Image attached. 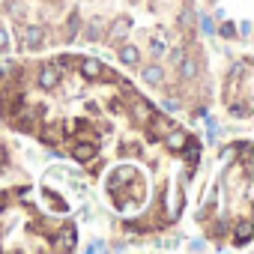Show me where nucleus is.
I'll return each instance as SVG.
<instances>
[{"label": "nucleus", "mask_w": 254, "mask_h": 254, "mask_svg": "<svg viewBox=\"0 0 254 254\" xmlns=\"http://www.w3.org/2000/svg\"><path fill=\"white\" fill-rule=\"evenodd\" d=\"M129 30H132V18H126V15L114 18V24H111V30H108V42H111V45H120L126 36H129Z\"/></svg>", "instance_id": "nucleus-6"}, {"label": "nucleus", "mask_w": 254, "mask_h": 254, "mask_svg": "<svg viewBox=\"0 0 254 254\" xmlns=\"http://www.w3.org/2000/svg\"><path fill=\"white\" fill-rule=\"evenodd\" d=\"M81 33V15L78 12H72L69 18H66V27H63V39L66 42H75V36Z\"/></svg>", "instance_id": "nucleus-16"}, {"label": "nucleus", "mask_w": 254, "mask_h": 254, "mask_svg": "<svg viewBox=\"0 0 254 254\" xmlns=\"http://www.w3.org/2000/svg\"><path fill=\"white\" fill-rule=\"evenodd\" d=\"M132 180H138L135 165H120V168L111 171V177H108V189H111V191H120L126 183H132Z\"/></svg>", "instance_id": "nucleus-3"}, {"label": "nucleus", "mask_w": 254, "mask_h": 254, "mask_svg": "<svg viewBox=\"0 0 254 254\" xmlns=\"http://www.w3.org/2000/svg\"><path fill=\"white\" fill-rule=\"evenodd\" d=\"M45 42V27L42 24H21L18 27V45L24 51H36Z\"/></svg>", "instance_id": "nucleus-1"}, {"label": "nucleus", "mask_w": 254, "mask_h": 254, "mask_svg": "<svg viewBox=\"0 0 254 254\" xmlns=\"http://www.w3.org/2000/svg\"><path fill=\"white\" fill-rule=\"evenodd\" d=\"M147 126H150V138H162L168 129H174V120L168 114H153L147 120Z\"/></svg>", "instance_id": "nucleus-10"}, {"label": "nucleus", "mask_w": 254, "mask_h": 254, "mask_svg": "<svg viewBox=\"0 0 254 254\" xmlns=\"http://www.w3.org/2000/svg\"><path fill=\"white\" fill-rule=\"evenodd\" d=\"M60 78H63V72H60L57 63H45V66L36 69V87L45 90V93L57 90V87H60Z\"/></svg>", "instance_id": "nucleus-2"}, {"label": "nucleus", "mask_w": 254, "mask_h": 254, "mask_svg": "<svg viewBox=\"0 0 254 254\" xmlns=\"http://www.w3.org/2000/svg\"><path fill=\"white\" fill-rule=\"evenodd\" d=\"M141 81L150 84V87H162V84H165V69H162V63H147V66L141 69Z\"/></svg>", "instance_id": "nucleus-11"}, {"label": "nucleus", "mask_w": 254, "mask_h": 254, "mask_svg": "<svg viewBox=\"0 0 254 254\" xmlns=\"http://www.w3.org/2000/svg\"><path fill=\"white\" fill-rule=\"evenodd\" d=\"M84 36H87L90 42H99V39L105 36V18H93V21L87 24V30H84Z\"/></svg>", "instance_id": "nucleus-17"}, {"label": "nucleus", "mask_w": 254, "mask_h": 254, "mask_svg": "<svg viewBox=\"0 0 254 254\" xmlns=\"http://www.w3.org/2000/svg\"><path fill=\"white\" fill-rule=\"evenodd\" d=\"M251 236H254V224H251V218L245 215V218H239V221L233 224V242H236V245H248Z\"/></svg>", "instance_id": "nucleus-14"}, {"label": "nucleus", "mask_w": 254, "mask_h": 254, "mask_svg": "<svg viewBox=\"0 0 254 254\" xmlns=\"http://www.w3.org/2000/svg\"><path fill=\"white\" fill-rule=\"evenodd\" d=\"M177 69H180V81H194L200 75V60L194 54H183V60L177 63Z\"/></svg>", "instance_id": "nucleus-7"}, {"label": "nucleus", "mask_w": 254, "mask_h": 254, "mask_svg": "<svg viewBox=\"0 0 254 254\" xmlns=\"http://www.w3.org/2000/svg\"><path fill=\"white\" fill-rule=\"evenodd\" d=\"M150 51H153V57L159 60V57H165V51H168V42H165V39H153V42H150Z\"/></svg>", "instance_id": "nucleus-20"}, {"label": "nucleus", "mask_w": 254, "mask_h": 254, "mask_svg": "<svg viewBox=\"0 0 254 254\" xmlns=\"http://www.w3.org/2000/svg\"><path fill=\"white\" fill-rule=\"evenodd\" d=\"M180 156H183V159L194 168V165H197V159H200V141H194V138L189 135V141H186V147L180 150Z\"/></svg>", "instance_id": "nucleus-15"}, {"label": "nucleus", "mask_w": 254, "mask_h": 254, "mask_svg": "<svg viewBox=\"0 0 254 254\" xmlns=\"http://www.w3.org/2000/svg\"><path fill=\"white\" fill-rule=\"evenodd\" d=\"M183 54H186V48H177V51L171 54V60H174V63H180V60H183Z\"/></svg>", "instance_id": "nucleus-26"}, {"label": "nucleus", "mask_w": 254, "mask_h": 254, "mask_svg": "<svg viewBox=\"0 0 254 254\" xmlns=\"http://www.w3.org/2000/svg\"><path fill=\"white\" fill-rule=\"evenodd\" d=\"M87 251H105V242H93V245H90Z\"/></svg>", "instance_id": "nucleus-27"}, {"label": "nucleus", "mask_w": 254, "mask_h": 254, "mask_svg": "<svg viewBox=\"0 0 254 254\" xmlns=\"http://www.w3.org/2000/svg\"><path fill=\"white\" fill-rule=\"evenodd\" d=\"M96 153H99V144L96 141H78L75 147H72V159L75 162H90V159H96Z\"/></svg>", "instance_id": "nucleus-13"}, {"label": "nucleus", "mask_w": 254, "mask_h": 254, "mask_svg": "<svg viewBox=\"0 0 254 254\" xmlns=\"http://www.w3.org/2000/svg\"><path fill=\"white\" fill-rule=\"evenodd\" d=\"M78 69H81V78H87V81H102V78H105V66H102V60H96V57L78 60Z\"/></svg>", "instance_id": "nucleus-5"}, {"label": "nucleus", "mask_w": 254, "mask_h": 254, "mask_svg": "<svg viewBox=\"0 0 254 254\" xmlns=\"http://www.w3.org/2000/svg\"><path fill=\"white\" fill-rule=\"evenodd\" d=\"M39 138L45 141V144H63V123L60 120H48L42 129H39Z\"/></svg>", "instance_id": "nucleus-9"}, {"label": "nucleus", "mask_w": 254, "mask_h": 254, "mask_svg": "<svg viewBox=\"0 0 254 254\" xmlns=\"http://www.w3.org/2000/svg\"><path fill=\"white\" fill-rule=\"evenodd\" d=\"M194 24H200V30H203V33H215V21H212L209 15H203V18H197Z\"/></svg>", "instance_id": "nucleus-21"}, {"label": "nucleus", "mask_w": 254, "mask_h": 254, "mask_svg": "<svg viewBox=\"0 0 254 254\" xmlns=\"http://www.w3.org/2000/svg\"><path fill=\"white\" fill-rule=\"evenodd\" d=\"M194 21H197L194 9H191V6H183V9H180V15H177V24H180V30H191V27H194Z\"/></svg>", "instance_id": "nucleus-18"}, {"label": "nucleus", "mask_w": 254, "mask_h": 254, "mask_svg": "<svg viewBox=\"0 0 254 254\" xmlns=\"http://www.w3.org/2000/svg\"><path fill=\"white\" fill-rule=\"evenodd\" d=\"M180 105H183V102H180V99H174V96H168V99H165V108H168V111H177Z\"/></svg>", "instance_id": "nucleus-25"}, {"label": "nucleus", "mask_w": 254, "mask_h": 254, "mask_svg": "<svg viewBox=\"0 0 254 254\" xmlns=\"http://www.w3.org/2000/svg\"><path fill=\"white\" fill-rule=\"evenodd\" d=\"M156 114V108H153V102H147V99H141L138 93L132 96V117H135V123H141V126H147V120Z\"/></svg>", "instance_id": "nucleus-8"}, {"label": "nucleus", "mask_w": 254, "mask_h": 254, "mask_svg": "<svg viewBox=\"0 0 254 254\" xmlns=\"http://www.w3.org/2000/svg\"><path fill=\"white\" fill-rule=\"evenodd\" d=\"M218 33H221L224 39H233V36H236V27H233V21H224V24L218 27Z\"/></svg>", "instance_id": "nucleus-23"}, {"label": "nucleus", "mask_w": 254, "mask_h": 254, "mask_svg": "<svg viewBox=\"0 0 254 254\" xmlns=\"http://www.w3.org/2000/svg\"><path fill=\"white\" fill-rule=\"evenodd\" d=\"M60 248H63V251H72V248H75V227H72V224H66V227L60 230Z\"/></svg>", "instance_id": "nucleus-19"}, {"label": "nucleus", "mask_w": 254, "mask_h": 254, "mask_svg": "<svg viewBox=\"0 0 254 254\" xmlns=\"http://www.w3.org/2000/svg\"><path fill=\"white\" fill-rule=\"evenodd\" d=\"M3 51H9V30L0 24V54H3Z\"/></svg>", "instance_id": "nucleus-24"}, {"label": "nucleus", "mask_w": 254, "mask_h": 254, "mask_svg": "<svg viewBox=\"0 0 254 254\" xmlns=\"http://www.w3.org/2000/svg\"><path fill=\"white\" fill-rule=\"evenodd\" d=\"M162 141H165V147H168L171 153H180V150L186 147V141H189V132H186V129H168V132L162 135Z\"/></svg>", "instance_id": "nucleus-12"}, {"label": "nucleus", "mask_w": 254, "mask_h": 254, "mask_svg": "<svg viewBox=\"0 0 254 254\" xmlns=\"http://www.w3.org/2000/svg\"><path fill=\"white\" fill-rule=\"evenodd\" d=\"M117 57H120V63H123V66H129V69L141 66V48H138V45H132V42H126V39L120 42Z\"/></svg>", "instance_id": "nucleus-4"}, {"label": "nucleus", "mask_w": 254, "mask_h": 254, "mask_svg": "<svg viewBox=\"0 0 254 254\" xmlns=\"http://www.w3.org/2000/svg\"><path fill=\"white\" fill-rule=\"evenodd\" d=\"M45 200H48V203H51V206H54V209H57V212H66V203H63V200H60V197H54V194H51V191H48V189H45Z\"/></svg>", "instance_id": "nucleus-22"}]
</instances>
